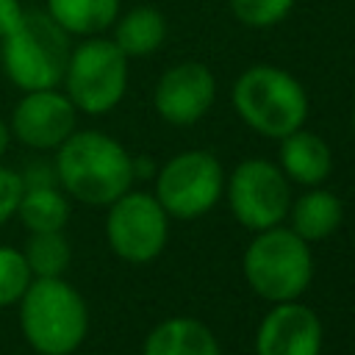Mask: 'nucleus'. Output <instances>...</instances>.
<instances>
[{"mask_svg":"<svg viewBox=\"0 0 355 355\" xmlns=\"http://www.w3.org/2000/svg\"><path fill=\"white\" fill-rule=\"evenodd\" d=\"M322 324L316 313L297 302H280L258 327L255 355H319Z\"/></svg>","mask_w":355,"mask_h":355,"instance_id":"obj_12","label":"nucleus"},{"mask_svg":"<svg viewBox=\"0 0 355 355\" xmlns=\"http://www.w3.org/2000/svg\"><path fill=\"white\" fill-rule=\"evenodd\" d=\"M8 144H11V128L0 119V158L6 155V150H8Z\"/></svg>","mask_w":355,"mask_h":355,"instance_id":"obj_24","label":"nucleus"},{"mask_svg":"<svg viewBox=\"0 0 355 355\" xmlns=\"http://www.w3.org/2000/svg\"><path fill=\"white\" fill-rule=\"evenodd\" d=\"M164 36H166V22L161 11H155L153 6H136L116 22L114 44L128 58L130 55L139 58V55H150L153 50H158Z\"/></svg>","mask_w":355,"mask_h":355,"instance_id":"obj_16","label":"nucleus"},{"mask_svg":"<svg viewBox=\"0 0 355 355\" xmlns=\"http://www.w3.org/2000/svg\"><path fill=\"white\" fill-rule=\"evenodd\" d=\"M69 33L47 11H22L19 22L0 39L3 69L22 92L55 89L69 61Z\"/></svg>","mask_w":355,"mask_h":355,"instance_id":"obj_2","label":"nucleus"},{"mask_svg":"<svg viewBox=\"0 0 355 355\" xmlns=\"http://www.w3.org/2000/svg\"><path fill=\"white\" fill-rule=\"evenodd\" d=\"M158 202L178 219H194L214 208L222 194V166L211 153L191 150L175 155L158 175Z\"/></svg>","mask_w":355,"mask_h":355,"instance_id":"obj_7","label":"nucleus"},{"mask_svg":"<svg viewBox=\"0 0 355 355\" xmlns=\"http://www.w3.org/2000/svg\"><path fill=\"white\" fill-rule=\"evenodd\" d=\"M17 214L31 233L64 230V225L69 219V202L53 183H28L22 189Z\"/></svg>","mask_w":355,"mask_h":355,"instance_id":"obj_15","label":"nucleus"},{"mask_svg":"<svg viewBox=\"0 0 355 355\" xmlns=\"http://www.w3.org/2000/svg\"><path fill=\"white\" fill-rule=\"evenodd\" d=\"M22 3L19 0H0V39L19 22V17H22Z\"/></svg>","mask_w":355,"mask_h":355,"instance_id":"obj_23","label":"nucleus"},{"mask_svg":"<svg viewBox=\"0 0 355 355\" xmlns=\"http://www.w3.org/2000/svg\"><path fill=\"white\" fill-rule=\"evenodd\" d=\"M280 161H283V169L294 180L308 183V186L322 183L330 175V166H333L330 147L316 133H308V130H300V128L294 133L283 136Z\"/></svg>","mask_w":355,"mask_h":355,"instance_id":"obj_14","label":"nucleus"},{"mask_svg":"<svg viewBox=\"0 0 355 355\" xmlns=\"http://www.w3.org/2000/svg\"><path fill=\"white\" fill-rule=\"evenodd\" d=\"M294 0H230L233 14L252 28H266L280 22L291 11Z\"/></svg>","mask_w":355,"mask_h":355,"instance_id":"obj_21","label":"nucleus"},{"mask_svg":"<svg viewBox=\"0 0 355 355\" xmlns=\"http://www.w3.org/2000/svg\"><path fill=\"white\" fill-rule=\"evenodd\" d=\"M244 275L250 286L272 302H288L300 297L313 275V261L305 239L294 230L266 227L244 255Z\"/></svg>","mask_w":355,"mask_h":355,"instance_id":"obj_5","label":"nucleus"},{"mask_svg":"<svg viewBox=\"0 0 355 355\" xmlns=\"http://www.w3.org/2000/svg\"><path fill=\"white\" fill-rule=\"evenodd\" d=\"M47 14L67 33L92 36L116 19L119 0H47Z\"/></svg>","mask_w":355,"mask_h":355,"instance_id":"obj_17","label":"nucleus"},{"mask_svg":"<svg viewBox=\"0 0 355 355\" xmlns=\"http://www.w3.org/2000/svg\"><path fill=\"white\" fill-rule=\"evenodd\" d=\"M25 263L31 269V275L36 277H61L64 269L69 266L72 250L69 241L61 230H39L31 233L25 241Z\"/></svg>","mask_w":355,"mask_h":355,"instance_id":"obj_19","label":"nucleus"},{"mask_svg":"<svg viewBox=\"0 0 355 355\" xmlns=\"http://www.w3.org/2000/svg\"><path fill=\"white\" fill-rule=\"evenodd\" d=\"M19 327L39 355H69L86 338L89 311L67 280L36 277L19 297Z\"/></svg>","mask_w":355,"mask_h":355,"instance_id":"obj_3","label":"nucleus"},{"mask_svg":"<svg viewBox=\"0 0 355 355\" xmlns=\"http://www.w3.org/2000/svg\"><path fill=\"white\" fill-rule=\"evenodd\" d=\"M291 219H294V233L300 239L316 241V239L330 236L338 227L341 202L330 191H308L305 197L297 200V205L291 211Z\"/></svg>","mask_w":355,"mask_h":355,"instance_id":"obj_18","label":"nucleus"},{"mask_svg":"<svg viewBox=\"0 0 355 355\" xmlns=\"http://www.w3.org/2000/svg\"><path fill=\"white\" fill-rule=\"evenodd\" d=\"M67 97L78 111L105 114L111 111L128 86V55L114 44V39H86L69 53Z\"/></svg>","mask_w":355,"mask_h":355,"instance_id":"obj_6","label":"nucleus"},{"mask_svg":"<svg viewBox=\"0 0 355 355\" xmlns=\"http://www.w3.org/2000/svg\"><path fill=\"white\" fill-rule=\"evenodd\" d=\"M144 355H219V347L202 322L166 319L147 336Z\"/></svg>","mask_w":355,"mask_h":355,"instance_id":"obj_13","label":"nucleus"},{"mask_svg":"<svg viewBox=\"0 0 355 355\" xmlns=\"http://www.w3.org/2000/svg\"><path fill=\"white\" fill-rule=\"evenodd\" d=\"M105 236L119 258L130 263H147L166 244V211L144 191H125L111 202Z\"/></svg>","mask_w":355,"mask_h":355,"instance_id":"obj_8","label":"nucleus"},{"mask_svg":"<svg viewBox=\"0 0 355 355\" xmlns=\"http://www.w3.org/2000/svg\"><path fill=\"white\" fill-rule=\"evenodd\" d=\"M214 92L216 83L208 67L186 61L161 75L155 86V108L172 125H191L211 108Z\"/></svg>","mask_w":355,"mask_h":355,"instance_id":"obj_11","label":"nucleus"},{"mask_svg":"<svg viewBox=\"0 0 355 355\" xmlns=\"http://www.w3.org/2000/svg\"><path fill=\"white\" fill-rule=\"evenodd\" d=\"M352 125H355V111H352Z\"/></svg>","mask_w":355,"mask_h":355,"instance_id":"obj_25","label":"nucleus"},{"mask_svg":"<svg viewBox=\"0 0 355 355\" xmlns=\"http://www.w3.org/2000/svg\"><path fill=\"white\" fill-rule=\"evenodd\" d=\"M75 114L72 100L55 89L25 92L11 114V133L33 150H53L75 133Z\"/></svg>","mask_w":355,"mask_h":355,"instance_id":"obj_10","label":"nucleus"},{"mask_svg":"<svg viewBox=\"0 0 355 355\" xmlns=\"http://www.w3.org/2000/svg\"><path fill=\"white\" fill-rule=\"evenodd\" d=\"M22 189H25L22 186V175L8 169V166H0V227L17 214Z\"/></svg>","mask_w":355,"mask_h":355,"instance_id":"obj_22","label":"nucleus"},{"mask_svg":"<svg viewBox=\"0 0 355 355\" xmlns=\"http://www.w3.org/2000/svg\"><path fill=\"white\" fill-rule=\"evenodd\" d=\"M230 208L244 227L266 230L288 214V183L269 161H244L230 178Z\"/></svg>","mask_w":355,"mask_h":355,"instance_id":"obj_9","label":"nucleus"},{"mask_svg":"<svg viewBox=\"0 0 355 355\" xmlns=\"http://www.w3.org/2000/svg\"><path fill=\"white\" fill-rule=\"evenodd\" d=\"M55 175L75 200L86 205H111L128 191L136 169L119 141L100 130H80L58 144Z\"/></svg>","mask_w":355,"mask_h":355,"instance_id":"obj_1","label":"nucleus"},{"mask_svg":"<svg viewBox=\"0 0 355 355\" xmlns=\"http://www.w3.org/2000/svg\"><path fill=\"white\" fill-rule=\"evenodd\" d=\"M239 116L258 133L283 139L302 128L308 97L302 86L277 67H252L233 86Z\"/></svg>","mask_w":355,"mask_h":355,"instance_id":"obj_4","label":"nucleus"},{"mask_svg":"<svg viewBox=\"0 0 355 355\" xmlns=\"http://www.w3.org/2000/svg\"><path fill=\"white\" fill-rule=\"evenodd\" d=\"M33 275L25 263V255L11 247H0V308L19 302Z\"/></svg>","mask_w":355,"mask_h":355,"instance_id":"obj_20","label":"nucleus"}]
</instances>
